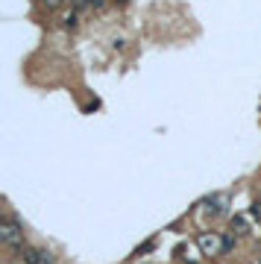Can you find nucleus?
<instances>
[{
    "instance_id": "39448f33",
    "label": "nucleus",
    "mask_w": 261,
    "mask_h": 264,
    "mask_svg": "<svg viewBox=\"0 0 261 264\" xmlns=\"http://www.w3.org/2000/svg\"><path fill=\"white\" fill-rule=\"evenodd\" d=\"M232 247H235V241H232L229 235H226V238H223V244H220V250H223V252H229Z\"/></svg>"
},
{
    "instance_id": "f03ea898",
    "label": "nucleus",
    "mask_w": 261,
    "mask_h": 264,
    "mask_svg": "<svg viewBox=\"0 0 261 264\" xmlns=\"http://www.w3.org/2000/svg\"><path fill=\"white\" fill-rule=\"evenodd\" d=\"M21 261L24 264H56L53 252L41 247H21Z\"/></svg>"
},
{
    "instance_id": "0eeeda50",
    "label": "nucleus",
    "mask_w": 261,
    "mask_h": 264,
    "mask_svg": "<svg viewBox=\"0 0 261 264\" xmlns=\"http://www.w3.org/2000/svg\"><path fill=\"white\" fill-rule=\"evenodd\" d=\"M65 27H71L73 30V27H76V15H68V18H65Z\"/></svg>"
},
{
    "instance_id": "423d86ee",
    "label": "nucleus",
    "mask_w": 261,
    "mask_h": 264,
    "mask_svg": "<svg viewBox=\"0 0 261 264\" xmlns=\"http://www.w3.org/2000/svg\"><path fill=\"white\" fill-rule=\"evenodd\" d=\"M38 3H41V6H47V9H53V6H59L62 0H38Z\"/></svg>"
},
{
    "instance_id": "20e7f679",
    "label": "nucleus",
    "mask_w": 261,
    "mask_h": 264,
    "mask_svg": "<svg viewBox=\"0 0 261 264\" xmlns=\"http://www.w3.org/2000/svg\"><path fill=\"white\" fill-rule=\"evenodd\" d=\"M200 247H202V252H214V250H217L214 238H208V235H202V238H200Z\"/></svg>"
},
{
    "instance_id": "7ed1b4c3",
    "label": "nucleus",
    "mask_w": 261,
    "mask_h": 264,
    "mask_svg": "<svg viewBox=\"0 0 261 264\" xmlns=\"http://www.w3.org/2000/svg\"><path fill=\"white\" fill-rule=\"evenodd\" d=\"M202 203H205V205H212V208H208L212 215H220V212H223V205H226V197H217V194H214V197H205Z\"/></svg>"
},
{
    "instance_id": "f257e3e1",
    "label": "nucleus",
    "mask_w": 261,
    "mask_h": 264,
    "mask_svg": "<svg viewBox=\"0 0 261 264\" xmlns=\"http://www.w3.org/2000/svg\"><path fill=\"white\" fill-rule=\"evenodd\" d=\"M0 241L6 247H24V226L18 223V217L6 215L3 223H0Z\"/></svg>"
},
{
    "instance_id": "6e6552de",
    "label": "nucleus",
    "mask_w": 261,
    "mask_h": 264,
    "mask_svg": "<svg viewBox=\"0 0 261 264\" xmlns=\"http://www.w3.org/2000/svg\"><path fill=\"white\" fill-rule=\"evenodd\" d=\"M85 3H88V6H94V9H103V3H106V0H85Z\"/></svg>"
}]
</instances>
